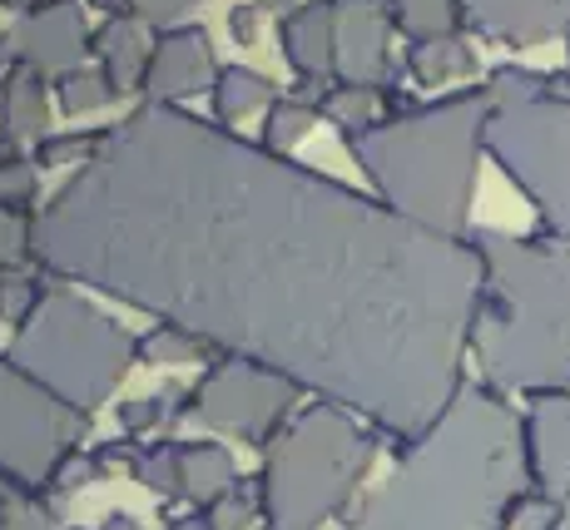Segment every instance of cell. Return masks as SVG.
Here are the masks:
<instances>
[{
  "instance_id": "1",
  "label": "cell",
  "mask_w": 570,
  "mask_h": 530,
  "mask_svg": "<svg viewBox=\"0 0 570 530\" xmlns=\"http://www.w3.org/2000/svg\"><path fill=\"white\" fill-rule=\"evenodd\" d=\"M40 253L416 441L462 396L476 238L254 164H109L60 194Z\"/></svg>"
},
{
  "instance_id": "2",
  "label": "cell",
  "mask_w": 570,
  "mask_h": 530,
  "mask_svg": "<svg viewBox=\"0 0 570 530\" xmlns=\"http://www.w3.org/2000/svg\"><path fill=\"white\" fill-rule=\"evenodd\" d=\"M531 485L521 422L497 392L462 386L412 441L387 491L372 495L363 530H507Z\"/></svg>"
},
{
  "instance_id": "3",
  "label": "cell",
  "mask_w": 570,
  "mask_h": 530,
  "mask_svg": "<svg viewBox=\"0 0 570 530\" xmlns=\"http://www.w3.org/2000/svg\"><path fill=\"white\" fill-rule=\"evenodd\" d=\"M481 297L471 352L501 392L570 386V243H517L481 234Z\"/></svg>"
},
{
  "instance_id": "4",
  "label": "cell",
  "mask_w": 570,
  "mask_h": 530,
  "mask_svg": "<svg viewBox=\"0 0 570 530\" xmlns=\"http://www.w3.org/2000/svg\"><path fill=\"white\" fill-rule=\"evenodd\" d=\"M487 119L491 95L471 90L442 99L436 109H426V115H416L377 139V149L367 154V169L397 198V214L436 228V234H462Z\"/></svg>"
},
{
  "instance_id": "5",
  "label": "cell",
  "mask_w": 570,
  "mask_h": 530,
  "mask_svg": "<svg viewBox=\"0 0 570 530\" xmlns=\"http://www.w3.org/2000/svg\"><path fill=\"white\" fill-rule=\"evenodd\" d=\"M487 145L531 198L551 234L570 238V95L501 105L487 119Z\"/></svg>"
},
{
  "instance_id": "6",
  "label": "cell",
  "mask_w": 570,
  "mask_h": 530,
  "mask_svg": "<svg viewBox=\"0 0 570 530\" xmlns=\"http://www.w3.org/2000/svg\"><path fill=\"white\" fill-rule=\"evenodd\" d=\"M531 485L546 495H570V396L541 392L521 422Z\"/></svg>"
},
{
  "instance_id": "7",
  "label": "cell",
  "mask_w": 570,
  "mask_h": 530,
  "mask_svg": "<svg viewBox=\"0 0 570 530\" xmlns=\"http://www.w3.org/2000/svg\"><path fill=\"white\" fill-rule=\"evenodd\" d=\"M416 70L426 75V80H452V75H466L471 70V50L456 46V40H422L416 46Z\"/></svg>"
},
{
  "instance_id": "8",
  "label": "cell",
  "mask_w": 570,
  "mask_h": 530,
  "mask_svg": "<svg viewBox=\"0 0 570 530\" xmlns=\"http://www.w3.org/2000/svg\"><path fill=\"white\" fill-rule=\"evenodd\" d=\"M397 6L412 30H442V26H452V16H456L452 0H397Z\"/></svg>"
},
{
  "instance_id": "9",
  "label": "cell",
  "mask_w": 570,
  "mask_h": 530,
  "mask_svg": "<svg viewBox=\"0 0 570 530\" xmlns=\"http://www.w3.org/2000/svg\"><path fill=\"white\" fill-rule=\"evenodd\" d=\"M561 530H570V495H561Z\"/></svg>"
},
{
  "instance_id": "10",
  "label": "cell",
  "mask_w": 570,
  "mask_h": 530,
  "mask_svg": "<svg viewBox=\"0 0 570 530\" xmlns=\"http://www.w3.org/2000/svg\"><path fill=\"white\" fill-rule=\"evenodd\" d=\"M566 40H570V36H566Z\"/></svg>"
}]
</instances>
